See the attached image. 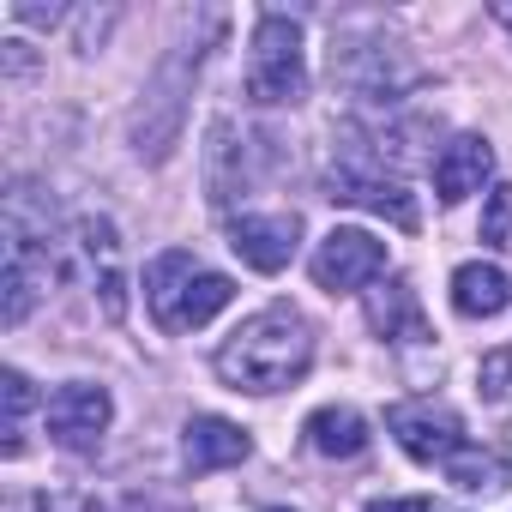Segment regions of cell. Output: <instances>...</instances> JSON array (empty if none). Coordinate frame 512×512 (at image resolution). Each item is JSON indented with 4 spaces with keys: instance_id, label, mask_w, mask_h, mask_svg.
<instances>
[{
    "instance_id": "obj_22",
    "label": "cell",
    "mask_w": 512,
    "mask_h": 512,
    "mask_svg": "<svg viewBox=\"0 0 512 512\" xmlns=\"http://www.w3.org/2000/svg\"><path fill=\"white\" fill-rule=\"evenodd\" d=\"M500 19H506V25H512V7H500Z\"/></svg>"
},
{
    "instance_id": "obj_5",
    "label": "cell",
    "mask_w": 512,
    "mask_h": 512,
    "mask_svg": "<svg viewBox=\"0 0 512 512\" xmlns=\"http://www.w3.org/2000/svg\"><path fill=\"white\" fill-rule=\"evenodd\" d=\"M386 428H392V440H398L416 464H446V458L464 446V422H458V410L440 404V398H404V404H392V410H386Z\"/></svg>"
},
{
    "instance_id": "obj_6",
    "label": "cell",
    "mask_w": 512,
    "mask_h": 512,
    "mask_svg": "<svg viewBox=\"0 0 512 512\" xmlns=\"http://www.w3.org/2000/svg\"><path fill=\"white\" fill-rule=\"evenodd\" d=\"M380 272H386V241L368 229H332L314 247V284L332 296H350V290L374 284Z\"/></svg>"
},
{
    "instance_id": "obj_12",
    "label": "cell",
    "mask_w": 512,
    "mask_h": 512,
    "mask_svg": "<svg viewBox=\"0 0 512 512\" xmlns=\"http://www.w3.org/2000/svg\"><path fill=\"white\" fill-rule=\"evenodd\" d=\"M181 452H187V470L205 476V470H229V464H241V458L253 452V440H247V428H235L229 416H193Z\"/></svg>"
},
{
    "instance_id": "obj_3",
    "label": "cell",
    "mask_w": 512,
    "mask_h": 512,
    "mask_svg": "<svg viewBox=\"0 0 512 512\" xmlns=\"http://www.w3.org/2000/svg\"><path fill=\"white\" fill-rule=\"evenodd\" d=\"M247 97L253 103H302L308 97V55H302V25L284 13H260L247 43Z\"/></svg>"
},
{
    "instance_id": "obj_13",
    "label": "cell",
    "mask_w": 512,
    "mask_h": 512,
    "mask_svg": "<svg viewBox=\"0 0 512 512\" xmlns=\"http://www.w3.org/2000/svg\"><path fill=\"white\" fill-rule=\"evenodd\" d=\"M308 446L320 452V458H356V452H368V416L362 410H350V404H326V410H314L308 416Z\"/></svg>"
},
{
    "instance_id": "obj_2",
    "label": "cell",
    "mask_w": 512,
    "mask_h": 512,
    "mask_svg": "<svg viewBox=\"0 0 512 512\" xmlns=\"http://www.w3.org/2000/svg\"><path fill=\"white\" fill-rule=\"evenodd\" d=\"M229 302H235V284H229L223 272L199 266L187 247H163L157 260L145 266V308H151V320H157L169 338H181V332L217 320Z\"/></svg>"
},
{
    "instance_id": "obj_20",
    "label": "cell",
    "mask_w": 512,
    "mask_h": 512,
    "mask_svg": "<svg viewBox=\"0 0 512 512\" xmlns=\"http://www.w3.org/2000/svg\"><path fill=\"white\" fill-rule=\"evenodd\" d=\"M362 512H446L434 494H404V500H368Z\"/></svg>"
},
{
    "instance_id": "obj_16",
    "label": "cell",
    "mask_w": 512,
    "mask_h": 512,
    "mask_svg": "<svg viewBox=\"0 0 512 512\" xmlns=\"http://www.w3.org/2000/svg\"><path fill=\"white\" fill-rule=\"evenodd\" d=\"M446 476H452L458 488H470V494H482V488H500V476H506V464H500V452H482V446H458V452L446 458Z\"/></svg>"
},
{
    "instance_id": "obj_1",
    "label": "cell",
    "mask_w": 512,
    "mask_h": 512,
    "mask_svg": "<svg viewBox=\"0 0 512 512\" xmlns=\"http://www.w3.org/2000/svg\"><path fill=\"white\" fill-rule=\"evenodd\" d=\"M308 362H314V332H308L302 308H290V302H272L260 314H247L217 350V374L235 392H260V398L296 386L308 374Z\"/></svg>"
},
{
    "instance_id": "obj_21",
    "label": "cell",
    "mask_w": 512,
    "mask_h": 512,
    "mask_svg": "<svg viewBox=\"0 0 512 512\" xmlns=\"http://www.w3.org/2000/svg\"><path fill=\"white\" fill-rule=\"evenodd\" d=\"M13 19H25V25H55V19H61V7H31V0H19Z\"/></svg>"
},
{
    "instance_id": "obj_17",
    "label": "cell",
    "mask_w": 512,
    "mask_h": 512,
    "mask_svg": "<svg viewBox=\"0 0 512 512\" xmlns=\"http://www.w3.org/2000/svg\"><path fill=\"white\" fill-rule=\"evenodd\" d=\"M482 241L494 253H512V181L488 187V205H482Z\"/></svg>"
},
{
    "instance_id": "obj_11",
    "label": "cell",
    "mask_w": 512,
    "mask_h": 512,
    "mask_svg": "<svg viewBox=\"0 0 512 512\" xmlns=\"http://www.w3.org/2000/svg\"><path fill=\"white\" fill-rule=\"evenodd\" d=\"M368 326L392 344H422L428 338V314H422V296L410 278H392L380 290H368Z\"/></svg>"
},
{
    "instance_id": "obj_7",
    "label": "cell",
    "mask_w": 512,
    "mask_h": 512,
    "mask_svg": "<svg viewBox=\"0 0 512 512\" xmlns=\"http://www.w3.org/2000/svg\"><path fill=\"white\" fill-rule=\"evenodd\" d=\"M332 199L362 205V211H380V217H392L398 229H416V223H422V211H416L410 187H404V181H392V175H380L374 163H356V157L332 163Z\"/></svg>"
},
{
    "instance_id": "obj_18",
    "label": "cell",
    "mask_w": 512,
    "mask_h": 512,
    "mask_svg": "<svg viewBox=\"0 0 512 512\" xmlns=\"http://www.w3.org/2000/svg\"><path fill=\"white\" fill-rule=\"evenodd\" d=\"M0 398H7V458H19V416L37 404V392H31V380L19 368H7L0 374Z\"/></svg>"
},
{
    "instance_id": "obj_15",
    "label": "cell",
    "mask_w": 512,
    "mask_h": 512,
    "mask_svg": "<svg viewBox=\"0 0 512 512\" xmlns=\"http://www.w3.org/2000/svg\"><path fill=\"white\" fill-rule=\"evenodd\" d=\"M43 284H49V266H37V247H7V278H0L7 302H0V320H7V326H25V314L37 308Z\"/></svg>"
},
{
    "instance_id": "obj_10",
    "label": "cell",
    "mask_w": 512,
    "mask_h": 512,
    "mask_svg": "<svg viewBox=\"0 0 512 512\" xmlns=\"http://www.w3.org/2000/svg\"><path fill=\"white\" fill-rule=\"evenodd\" d=\"M488 175H494V145H488V139H476V133H458V139L434 157V193H440L446 205H458V199L482 193V187H488Z\"/></svg>"
},
{
    "instance_id": "obj_23",
    "label": "cell",
    "mask_w": 512,
    "mask_h": 512,
    "mask_svg": "<svg viewBox=\"0 0 512 512\" xmlns=\"http://www.w3.org/2000/svg\"><path fill=\"white\" fill-rule=\"evenodd\" d=\"M272 512H284V506H272Z\"/></svg>"
},
{
    "instance_id": "obj_9",
    "label": "cell",
    "mask_w": 512,
    "mask_h": 512,
    "mask_svg": "<svg viewBox=\"0 0 512 512\" xmlns=\"http://www.w3.org/2000/svg\"><path fill=\"white\" fill-rule=\"evenodd\" d=\"M79 253L97 272V296H103V314L121 326L127 320V278H121V235L109 217H79Z\"/></svg>"
},
{
    "instance_id": "obj_8",
    "label": "cell",
    "mask_w": 512,
    "mask_h": 512,
    "mask_svg": "<svg viewBox=\"0 0 512 512\" xmlns=\"http://www.w3.org/2000/svg\"><path fill=\"white\" fill-rule=\"evenodd\" d=\"M296 235H302V223L290 211H253V217H235L229 247L241 253V266H253V272H284L296 260Z\"/></svg>"
},
{
    "instance_id": "obj_4",
    "label": "cell",
    "mask_w": 512,
    "mask_h": 512,
    "mask_svg": "<svg viewBox=\"0 0 512 512\" xmlns=\"http://www.w3.org/2000/svg\"><path fill=\"white\" fill-rule=\"evenodd\" d=\"M109 416H115V404H109V392L91 386V380H67V386H55L49 404H43V428H49V440H55L61 452H91V446L109 434Z\"/></svg>"
},
{
    "instance_id": "obj_14",
    "label": "cell",
    "mask_w": 512,
    "mask_h": 512,
    "mask_svg": "<svg viewBox=\"0 0 512 512\" xmlns=\"http://www.w3.org/2000/svg\"><path fill=\"white\" fill-rule=\"evenodd\" d=\"M506 302H512V284H506V272H500V266L470 260V266H458V272H452V308H458L464 320H494Z\"/></svg>"
},
{
    "instance_id": "obj_19",
    "label": "cell",
    "mask_w": 512,
    "mask_h": 512,
    "mask_svg": "<svg viewBox=\"0 0 512 512\" xmlns=\"http://www.w3.org/2000/svg\"><path fill=\"white\" fill-rule=\"evenodd\" d=\"M476 392H482L488 404H506V398H512V344H506V350H488V356L476 362Z\"/></svg>"
}]
</instances>
